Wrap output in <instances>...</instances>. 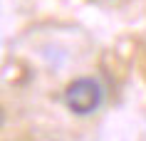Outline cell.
Returning <instances> with one entry per match:
<instances>
[{
	"label": "cell",
	"instance_id": "cell-1",
	"mask_svg": "<svg viewBox=\"0 0 146 141\" xmlns=\"http://www.w3.org/2000/svg\"><path fill=\"white\" fill-rule=\"evenodd\" d=\"M64 104L69 107L72 114L77 117H87L97 111V107L102 104V87L89 77L74 79L72 84L64 89Z\"/></svg>",
	"mask_w": 146,
	"mask_h": 141
}]
</instances>
